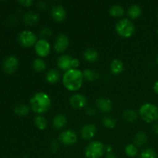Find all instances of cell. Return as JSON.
Wrapping results in <instances>:
<instances>
[{
    "label": "cell",
    "instance_id": "38",
    "mask_svg": "<svg viewBox=\"0 0 158 158\" xmlns=\"http://www.w3.org/2000/svg\"><path fill=\"white\" fill-rule=\"evenodd\" d=\"M153 131L158 135V123H155V124L153 126Z\"/></svg>",
    "mask_w": 158,
    "mask_h": 158
},
{
    "label": "cell",
    "instance_id": "20",
    "mask_svg": "<svg viewBox=\"0 0 158 158\" xmlns=\"http://www.w3.org/2000/svg\"><path fill=\"white\" fill-rule=\"evenodd\" d=\"M110 69L111 72L114 74L118 75L120 74L123 70V63L121 60H114L110 64Z\"/></svg>",
    "mask_w": 158,
    "mask_h": 158
},
{
    "label": "cell",
    "instance_id": "17",
    "mask_svg": "<svg viewBox=\"0 0 158 158\" xmlns=\"http://www.w3.org/2000/svg\"><path fill=\"white\" fill-rule=\"evenodd\" d=\"M60 79V73L57 69H51L47 72L46 75V80L48 83H57Z\"/></svg>",
    "mask_w": 158,
    "mask_h": 158
},
{
    "label": "cell",
    "instance_id": "18",
    "mask_svg": "<svg viewBox=\"0 0 158 158\" xmlns=\"http://www.w3.org/2000/svg\"><path fill=\"white\" fill-rule=\"evenodd\" d=\"M83 57L85 60L90 63H94L98 60L99 54L97 50L92 49V48H88L83 52Z\"/></svg>",
    "mask_w": 158,
    "mask_h": 158
},
{
    "label": "cell",
    "instance_id": "9",
    "mask_svg": "<svg viewBox=\"0 0 158 158\" xmlns=\"http://www.w3.org/2000/svg\"><path fill=\"white\" fill-rule=\"evenodd\" d=\"M68 46H69V39H68L67 35L65 34L59 35L56 40L55 44H54V49H55L56 52L58 53L64 52L67 49Z\"/></svg>",
    "mask_w": 158,
    "mask_h": 158
},
{
    "label": "cell",
    "instance_id": "40",
    "mask_svg": "<svg viewBox=\"0 0 158 158\" xmlns=\"http://www.w3.org/2000/svg\"><path fill=\"white\" fill-rule=\"evenodd\" d=\"M154 91H155V93H157V94H158V81H157L155 83H154Z\"/></svg>",
    "mask_w": 158,
    "mask_h": 158
},
{
    "label": "cell",
    "instance_id": "43",
    "mask_svg": "<svg viewBox=\"0 0 158 158\" xmlns=\"http://www.w3.org/2000/svg\"><path fill=\"white\" fill-rule=\"evenodd\" d=\"M157 16H158V14H157Z\"/></svg>",
    "mask_w": 158,
    "mask_h": 158
},
{
    "label": "cell",
    "instance_id": "10",
    "mask_svg": "<svg viewBox=\"0 0 158 158\" xmlns=\"http://www.w3.org/2000/svg\"><path fill=\"white\" fill-rule=\"evenodd\" d=\"M69 103L74 109H81L87 104V100L86 97L81 94H74L69 99Z\"/></svg>",
    "mask_w": 158,
    "mask_h": 158
},
{
    "label": "cell",
    "instance_id": "1",
    "mask_svg": "<svg viewBox=\"0 0 158 158\" xmlns=\"http://www.w3.org/2000/svg\"><path fill=\"white\" fill-rule=\"evenodd\" d=\"M83 81V72L77 69H70L66 71L63 77L65 87L69 91H77L82 86Z\"/></svg>",
    "mask_w": 158,
    "mask_h": 158
},
{
    "label": "cell",
    "instance_id": "33",
    "mask_svg": "<svg viewBox=\"0 0 158 158\" xmlns=\"http://www.w3.org/2000/svg\"><path fill=\"white\" fill-rule=\"evenodd\" d=\"M49 149H50L51 152L56 154V153L59 151V149H60V143L57 141H56V140H53V141H52V143H50Z\"/></svg>",
    "mask_w": 158,
    "mask_h": 158
},
{
    "label": "cell",
    "instance_id": "14",
    "mask_svg": "<svg viewBox=\"0 0 158 158\" xmlns=\"http://www.w3.org/2000/svg\"><path fill=\"white\" fill-rule=\"evenodd\" d=\"M97 105L100 111L107 113L112 109V102L110 100L105 97H100L97 100Z\"/></svg>",
    "mask_w": 158,
    "mask_h": 158
},
{
    "label": "cell",
    "instance_id": "41",
    "mask_svg": "<svg viewBox=\"0 0 158 158\" xmlns=\"http://www.w3.org/2000/svg\"><path fill=\"white\" fill-rule=\"evenodd\" d=\"M107 151H108V153H110V151H111V147H110V146L107 147Z\"/></svg>",
    "mask_w": 158,
    "mask_h": 158
},
{
    "label": "cell",
    "instance_id": "7",
    "mask_svg": "<svg viewBox=\"0 0 158 158\" xmlns=\"http://www.w3.org/2000/svg\"><path fill=\"white\" fill-rule=\"evenodd\" d=\"M77 140H78V137H77V134L70 130L63 131L59 136L60 142H61L63 144L68 145V146L75 144L77 142Z\"/></svg>",
    "mask_w": 158,
    "mask_h": 158
},
{
    "label": "cell",
    "instance_id": "22",
    "mask_svg": "<svg viewBox=\"0 0 158 158\" xmlns=\"http://www.w3.org/2000/svg\"><path fill=\"white\" fill-rule=\"evenodd\" d=\"M109 12L110 15H112L113 17L119 18V17H121L124 14V9L120 5H114L110 9Z\"/></svg>",
    "mask_w": 158,
    "mask_h": 158
},
{
    "label": "cell",
    "instance_id": "25",
    "mask_svg": "<svg viewBox=\"0 0 158 158\" xmlns=\"http://www.w3.org/2000/svg\"><path fill=\"white\" fill-rule=\"evenodd\" d=\"M83 78H85L87 81L89 82H94L99 78L98 73H96L95 71L91 70V69H85L83 72Z\"/></svg>",
    "mask_w": 158,
    "mask_h": 158
},
{
    "label": "cell",
    "instance_id": "29",
    "mask_svg": "<svg viewBox=\"0 0 158 158\" xmlns=\"http://www.w3.org/2000/svg\"><path fill=\"white\" fill-rule=\"evenodd\" d=\"M102 123L106 127L110 128V129L114 128L117 124V121H116L115 119L110 117H103L102 118Z\"/></svg>",
    "mask_w": 158,
    "mask_h": 158
},
{
    "label": "cell",
    "instance_id": "5",
    "mask_svg": "<svg viewBox=\"0 0 158 158\" xmlns=\"http://www.w3.org/2000/svg\"><path fill=\"white\" fill-rule=\"evenodd\" d=\"M104 146L100 141H93L89 143L85 150L86 158H100L104 152Z\"/></svg>",
    "mask_w": 158,
    "mask_h": 158
},
{
    "label": "cell",
    "instance_id": "35",
    "mask_svg": "<svg viewBox=\"0 0 158 158\" xmlns=\"http://www.w3.org/2000/svg\"><path fill=\"white\" fill-rule=\"evenodd\" d=\"M19 3H20L22 6L29 7V6H30L32 4V0H20V1H19Z\"/></svg>",
    "mask_w": 158,
    "mask_h": 158
},
{
    "label": "cell",
    "instance_id": "15",
    "mask_svg": "<svg viewBox=\"0 0 158 158\" xmlns=\"http://www.w3.org/2000/svg\"><path fill=\"white\" fill-rule=\"evenodd\" d=\"M39 19H40L39 14L33 11H29L23 15V21L27 26H33L38 23Z\"/></svg>",
    "mask_w": 158,
    "mask_h": 158
},
{
    "label": "cell",
    "instance_id": "6",
    "mask_svg": "<svg viewBox=\"0 0 158 158\" xmlns=\"http://www.w3.org/2000/svg\"><path fill=\"white\" fill-rule=\"evenodd\" d=\"M19 41L22 46L25 47H30L33 45H35L37 42V37L33 32L25 30L20 32L19 35Z\"/></svg>",
    "mask_w": 158,
    "mask_h": 158
},
{
    "label": "cell",
    "instance_id": "31",
    "mask_svg": "<svg viewBox=\"0 0 158 158\" xmlns=\"http://www.w3.org/2000/svg\"><path fill=\"white\" fill-rule=\"evenodd\" d=\"M52 35V29L48 27H45L40 31V37L42 38V40H46V39L50 38Z\"/></svg>",
    "mask_w": 158,
    "mask_h": 158
},
{
    "label": "cell",
    "instance_id": "11",
    "mask_svg": "<svg viewBox=\"0 0 158 158\" xmlns=\"http://www.w3.org/2000/svg\"><path fill=\"white\" fill-rule=\"evenodd\" d=\"M19 66V60L16 57L10 56L6 57L3 62V69L7 73H12Z\"/></svg>",
    "mask_w": 158,
    "mask_h": 158
},
{
    "label": "cell",
    "instance_id": "19",
    "mask_svg": "<svg viewBox=\"0 0 158 158\" xmlns=\"http://www.w3.org/2000/svg\"><path fill=\"white\" fill-rule=\"evenodd\" d=\"M66 122H67L66 117L63 114H58L54 117L52 125H53V127L55 129L60 130L66 126Z\"/></svg>",
    "mask_w": 158,
    "mask_h": 158
},
{
    "label": "cell",
    "instance_id": "30",
    "mask_svg": "<svg viewBox=\"0 0 158 158\" xmlns=\"http://www.w3.org/2000/svg\"><path fill=\"white\" fill-rule=\"evenodd\" d=\"M125 152L129 157H135L137 154V148L136 145L129 144L125 148Z\"/></svg>",
    "mask_w": 158,
    "mask_h": 158
},
{
    "label": "cell",
    "instance_id": "3",
    "mask_svg": "<svg viewBox=\"0 0 158 158\" xmlns=\"http://www.w3.org/2000/svg\"><path fill=\"white\" fill-rule=\"evenodd\" d=\"M140 115L147 123H153L158 119V108L152 103H144L140 108Z\"/></svg>",
    "mask_w": 158,
    "mask_h": 158
},
{
    "label": "cell",
    "instance_id": "39",
    "mask_svg": "<svg viewBox=\"0 0 158 158\" xmlns=\"http://www.w3.org/2000/svg\"><path fill=\"white\" fill-rule=\"evenodd\" d=\"M106 158H117V157H116L115 154H114V153H108L107 155L106 156Z\"/></svg>",
    "mask_w": 158,
    "mask_h": 158
},
{
    "label": "cell",
    "instance_id": "2",
    "mask_svg": "<svg viewBox=\"0 0 158 158\" xmlns=\"http://www.w3.org/2000/svg\"><path fill=\"white\" fill-rule=\"evenodd\" d=\"M30 106L33 112L36 114H44L50 108L51 100L45 93H37L30 99Z\"/></svg>",
    "mask_w": 158,
    "mask_h": 158
},
{
    "label": "cell",
    "instance_id": "21",
    "mask_svg": "<svg viewBox=\"0 0 158 158\" xmlns=\"http://www.w3.org/2000/svg\"><path fill=\"white\" fill-rule=\"evenodd\" d=\"M141 8H140L138 5L136 4H134L132 5V6H130V8L128 9L127 11L128 15H129L131 19H134L139 18V17L140 16V15H141Z\"/></svg>",
    "mask_w": 158,
    "mask_h": 158
},
{
    "label": "cell",
    "instance_id": "24",
    "mask_svg": "<svg viewBox=\"0 0 158 158\" xmlns=\"http://www.w3.org/2000/svg\"><path fill=\"white\" fill-rule=\"evenodd\" d=\"M134 143L138 147H142L148 141V137L143 132H139L135 135L134 139Z\"/></svg>",
    "mask_w": 158,
    "mask_h": 158
},
{
    "label": "cell",
    "instance_id": "4",
    "mask_svg": "<svg viewBox=\"0 0 158 158\" xmlns=\"http://www.w3.org/2000/svg\"><path fill=\"white\" fill-rule=\"evenodd\" d=\"M116 31L120 36L123 38H129L132 36L136 30L135 26L127 19L120 20L116 25Z\"/></svg>",
    "mask_w": 158,
    "mask_h": 158
},
{
    "label": "cell",
    "instance_id": "42",
    "mask_svg": "<svg viewBox=\"0 0 158 158\" xmlns=\"http://www.w3.org/2000/svg\"><path fill=\"white\" fill-rule=\"evenodd\" d=\"M157 64H158V55H157Z\"/></svg>",
    "mask_w": 158,
    "mask_h": 158
},
{
    "label": "cell",
    "instance_id": "37",
    "mask_svg": "<svg viewBox=\"0 0 158 158\" xmlns=\"http://www.w3.org/2000/svg\"><path fill=\"white\" fill-rule=\"evenodd\" d=\"M38 7L42 9H46V4L44 2H40L38 3Z\"/></svg>",
    "mask_w": 158,
    "mask_h": 158
},
{
    "label": "cell",
    "instance_id": "36",
    "mask_svg": "<svg viewBox=\"0 0 158 158\" xmlns=\"http://www.w3.org/2000/svg\"><path fill=\"white\" fill-rule=\"evenodd\" d=\"M86 114L89 116H94L96 114V111L95 110L93 109V108H89V109H87V110H86Z\"/></svg>",
    "mask_w": 158,
    "mask_h": 158
},
{
    "label": "cell",
    "instance_id": "26",
    "mask_svg": "<svg viewBox=\"0 0 158 158\" xmlns=\"http://www.w3.org/2000/svg\"><path fill=\"white\" fill-rule=\"evenodd\" d=\"M34 123L36 127L42 131L47 127V120L42 116H36L34 119Z\"/></svg>",
    "mask_w": 158,
    "mask_h": 158
},
{
    "label": "cell",
    "instance_id": "28",
    "mask_svg": "<svg viewBox=\"0 0 158 158\" xmlns=\"http://www.w3.org/2000/svg\"><path fill=\"white\" fill-rule=\"evenodd\" d=\"M32 66L36 72H43L46 69V65L42 59H35L32 63Z\"/></svg>",
    "mask_w": 158,
    "mask_h": 158
},
{
    "label": "cell",
    "instance_id": "23",
    "mask_svg": "<svg viewBox=\"0 0 158 158\" xmlns=\"http://www.w3.org/2000/svg\"><path fill=\"white\" fill-rule=\"evenodd\" d=\"M14 111L17 115L23 117L29 114V108L27 105L24 104V103H18L14 108Z\"/></svg>",
    "mask_w": 158,
    "mask_h": 158
},
{
    "label": "cell",
    "instance_id": "8",
    "mask_svg": "<svg viewBox=\"0 0 158 158\" xmlns=\"http://www.w3.org/2000/svg\"><path fill=\"white\" fill-rule=\"evenodd\" d=\"M35 50L40 57H46L50 52V45L46 40H40L35 45Z\"/></svg>",
    "mask_w": 158,
    "mask_h": 158
},
{
    "label": "cell",
    "instance_id": "12",
    "mask_svg": "<svg viewBox=\"0 0 158 158\" xmlns=\"http://www.w3.org/2000/svg\"><path fill=\"white\" fill-rule=\"evenodd\" d=\"M51 15H52L53 19L56 22H63L66 19V12L63 6L57 5L52 8Z\"/></svg>",
    "mask_w": 158,
    "mask_h": 158
},
{
    "label": "cell",
    "instance_id": "27",
    "mask_svg": "<svg viewBox=\"0 0 158 158\" xmlns=\"http://www.w3.org/2000/svg\"><path fill=\"white\" fill-rule=\"evenodd\" d=\"M123 118H124L127 122L133 123V122H134L135 120H137V114L134 110H125V112L123 113Z\"/></svg>",
    "mask_w": 158,
    "mask_h": 158
},
{
    "label": "cell",
    "instance_id": "13",
    "mask_svg": "<svg viewBox=\"0 0 158 158\" xmlns=\"http://www.w3.org/2000/svg\"><path fill=\"white\" fill-rule=\"evenodd\" d=\"M97 133V127L94 124H86L82 127L80 134L83 139L89 140L93 138Z\"/></svg>",
    "mask_w": 158,
    "mask_h": 158
},
{
    "label": "cell",
    "instance_id": "32",
    "mask_svg": "<svg viewBox=\"0 0 158 158\" xmlns=\"http://www.w3.org/2000/svg\"><path fill=\"white\" fill-rule=\"evenodd\" d=\"M140 158H157V156L152 149H146L141 153Z\"/></svg>",
    "mask_w": 158,
    "mask_h": 158
},
{
    "label": "cell",
    "instance_id": "34",
    "mask_svg": "<svg viewBox=\"0 0 158 158\" xmlns=\"http://www.w3.org/2000/svg\"><path fill=\"white\" fill-rule=\"evenodd\" d=\"M80 61L77 59H72L71 61V68L72 69H77L80 66Z\"/></svg>",
    "mask_w": 158,
    "mask_h": 158
},
{
    "label": "cell",
    "instance_id": "16",
    "mask_svg": "<svg viewBox=\"0 0 158 158\" xmlns=\"http://www.w3.org/2000/svg\"><path fill=\"white\" fill-rule=\"evenodd\" d=\"M71 61H72V58L69 56H61L59 57L58 60H57V66L62 70L67 71L69 69H72L71 68Z\"/></svg>",
    "mask_w": 158,
    "mask_h": 158
}]
</instances>
